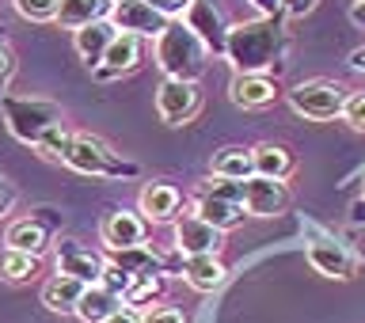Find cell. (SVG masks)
<instances>
[{
    "instance_id": "cell-12",
    "label": "cell",
    "mask_w": 365,
    "mask_h": 323,
    "mask_svg": "<svg viewBox=\"0 0 365 323\" xmlns=\"http://www.w3.org/2000/svg\"><path fill=\"white\" fill-rule=\"evenodd\" d=\"M99 240L107 251H125V247H141L148 240V221L141 213H130V210H114L103 217L99 225Z\"/></svg>"
},
{
    "instance_id": "cell-36",
    "label": "cell",
    "mask_w": 365,
    "mask_h": 323,
    "mask_svg": "<svg viewBox=\"0 0 365 323\" xmlns=\"http://www.w3.org/2000/svg\"><path fill=\"white\" fill-rule=\"evenodd\" d=\"M16 202H19V190H16V183H11L4 171H0V221L16 210Z\"/></svg>"
},
{
    "instance_id": "cell-28",
    "label": "cell",
    "mask_w": 365,
    "mask_h": 323,
    "mask_svg": "<svg viewBox=\"0 0 365 323\" xmlns=\"http://www.w3.org/2000/svg\"><path fill=\"white\" fill-rule=\"evenodd\" d=\"M160 293H164V278H137L130 289L122 293V304L137 308V312H148V304L160 301Z\"/></svg>"
},
{
    "instance_id": "cell-34",
    "label": "cell",
    "mask_w": 365,
    "mask_h": 323,
    "mask_svg": "<svg viewBox=\"0 0 365 323\" xmlns=\"http://www.w3.org/2000/svg\"><path fill=\"white\" fill-rule=\"evenodd\" d=\"M145 323H187V312L175 304H160V308H148Z\"/></svg>"
},
{
    "instance_id": "cell-20",
    "label": "cell",
    "mask_w": 365,
    "mask_h": 323,
    "mask_svg": "<svg viewBox=\"0 0 365 323\" xmlns=\"http://www.w3.org/2000/svg\"><path fill=\"white\" fill-rule=\"evenodd\" d=\"M107 259L114 262V267H122L125 274H133V282L137 278H164V274H168V262L160 259L148 244L125 247V251H107Z\"/></svg>"
},
{
    "instance_id": "cell-33",
    "label": "cell",
    "mask_w": 365,
    "mask_h": 323,
    "mask_svg": "<svg viewBox=\"0 0 365 323\" xmlns=\"http://www.w3.org/2000/svg\"><path fill=\"white\" fill-rule=\"evenodd\" d=\"M205 194H213V198H225V202H240L244 205V183H228V179H210V187Z\"/></svg>"
},
{
    "instance_id": "cell-7",
    "label": "cell",
    "mask_w": 365,
    "mask_h": 323,
    "mask_svg": "<svg viewBox=\"0 0 365 323\" xmlns=\"http://www.w3.org/2000/svg\"><path fill=\"white\" fill-rule=\"evenodd\" d=\"M103 262H107V259L96 255V251L84 247L73 236H61L53 244V270L65 274V278H76V282H84V285H99Z\"/></svg>"
},
{
    "instance_id": "cell-16",
    "label": "cell",
    "mask_w": 365,
    "mask_h": 323,
    "mask_svg": "<svg viewBox=\"0 0 365 323\" xmlns=\"http://www.w3.org/2000/svg\"><path fill=\"white\" fill-rule=\"evenodd\" d=\"M137 210H141L145 221L153 225H175L179 221V210H182V194L179 187H171V183L156 179V183H145L141 198H137Z\"/></svg>"
},
{
    "instance_id": "cell-14",
    "label": "cell",
    "mask_w": 365,
    "mask_h": 323,
    "mask_svg": "<svg viewBox=\"0 0 365 323\" xmlns=\"http://www.w3.org/2000/svg\"><path fill=\"white\" fill-rule=\"evenodd\" d=\"M187 27L202 39V46L210 53H221L225 57V39H228V23L221 16V8L213 4V0H194L190 11H187Z\"/></svg>"
},
{
    "instance_id": "cell-23",
    "label": "cell",
    "mask_w": 365,
    "mask_h": 323,
    "mask_svg": "<svg viewBox=\"0 0 365 323\" xmlns=\"http://www.w3.org/2000/svg\"><path fill=\"white\" fill-rule=\"evenodd\" d=\"M210 175H213V179H228V183L251 179V175H255L251 148H244V145H225L221 153H213V160H210Z\"/></svg>"
},
{
    "instance_id": "cell-4",
    "label": "cell",
    "mask_w": 365,
    "mask_h": 323,
    "mask_svg": "<svg viewBox=\"0 0 365 323\" xmlns=\"http://www.w3.org/2000/svg\"><path fill=\"white\" fill-rule=\"evenodd\" d=\"M61 164L80 171V175H96V179H137L141 175V168L133 164V160L118 156L107 141H99V137L91 133H73L61 153Z\"/></svg>"
},
{
    "instance_id": "cell-25",
    "label": "cell",
    "mask_w": 365,
    "mask_h": 323,
    "mask_svg": "<svg viewBox=\"0 0 365 323\" xmlns=\"http://www.w3.org/2000/svg\"><path fill=\"white\" fill-rule=\"evenodd\" d=\"M251 164H255V175H267V179H289L297 160L285 145H274V141H262L251 148Z\"/></svg>"
},
{
    "instance_id": "cell-3",
    "label": "cell",
    "mask_w": 365,
    "mask_h": 323,
    "mask_svg": "<svg viewBox=\"0 0 365 323\" xmlns=\"http://www.w3.org/2000/svg\"><path fill=\"white\" fill-rule=\"evenodd\" d=\"M156 65L164 80H198L210 68V50L202 46V39L194 34L182 19L168 23V31L156 39Z\"/></svg>"
},
{
    "instance_id": "cell-35",
    "label": "cell",
    "mask_w": 365,
    "mask_h": 323,
    "mask_svg": "<svg viewBox=\"0 0 365 323\" xmlns=\"http://www.w3.org/2000/svg\"><path fill=\"white\" fill-rule=\"evenodd\" d=\"M148 4H153V8H156L164 19H171V23H175V19H182V16L190 11V4H194V0H148Z\"/></svg>"
},
{
    "instance_id": "cell-31",
    "label": "cell",
    "mask_w": 365,
    "mask_h": 323,
    "mask_svg": "<svg viewBox=\"0 0 365 323\" xmlns=\"http://www.w3.org/2000/svg\"><path fill=\"white\" fill-rule=\"evenodd\" d=\"M342 122H346L350 130L365 133V91H350V96H346V107H342Z\"/></svg>"
},
{
    "instance_id": "cell-40",
    "label": "cell",
    "mask_w": 365,
    "mask_h": 323,
    "mask_svg": "<svg viewBox=\"0 0 365 323\" xmlns=\"http://www.w3.org/2000/svg\"><path fill=\"white\" fill-rule=\"evenodd\" d=\"M350 23L365 31V0H354V4H350Z\"/></svg>"
},
{
    "instance_id": "cell-21",
    "label": "cell",
    "mask_w": 365,
    "mask_h": 323,
    "mask_svg": "<svg viewBox=\"0 0 365 323\" xmlns=\"http://www.w3.org/2000/svg\"><path fill=\"white\" fill-rule=\"evenodd\" d=\"M114 0H57V23L65 31H80L88 23L110 19Z\"/></svg>"
},
{
    "instance_id": "cell-37",
    "label": "cell",
    "mask_w": 365,
    "mask_h": 323,
    "mask_svg": "<svg viewBox=\"0 0 365 323\" xmlns=\"http://www.w3.org/2000/svg\"><path fill=\"white\" fill-rule=\"evenodd\" d=\"M316 8V0H282V16L285 19H304Z\"/></svg>"
},
{
    "instance_id": "cell-2",
    "label": "cell",
    "mask_w": 365,
    "mask_h": 323,
    "mask_svg": "<svg viewBox=\"0 0 365 323\" xmlns=\"http://www.w3.org/2000/svg\"><path fill=\"white\" fill-rule=\"evenodd\" d=\"M0 111H4L8 133L23 145H34L42 156L61 160L68 133L65 130V111L61 103L53 99H31V96H4L0 99Z\"/></svg>"
},
{
    "instance_id": "cell-10",
    "label": "cell",
    "mask_w": 365,
    "mask_h": 323,
    "mask_svg": "<svg viewBox=\"0 0 365 323\" xmlns=\"http://www.w3.org/2000/svg\"><path fill=\"white\" fill-rule=\"evenodd\" d=\"M308 262L324 274V278H339V282H350L354 274L361 270V259L354 255L346 244H339V240H312L308 244Z\"/></svg>"
},
{
    "instance_id": "cell-30",
    "label": "cell",
    "mask_w": 365,
    "mask_h": 323,
    "mask_svg": "<svg viewBox=\"0 0 365 323\" xmlns=\"http://www.w3.org/2000/svg\"><path fill=\"white\" fill-rule=\"evenodd\" d=\"M11 76H16V50H11V42H8L4 23H0V99H4V88H8Z\"/></svg>"
},
{
    "instance_id": "cell-15",
    "label": "cell",
    "mask_w": 365,
    "mask_h": 323,
    "mask_svg": "<svg viewBox=\"0 0 365 323\" xmlns=\"http://www.w3.org/2000/svg\"><path fill=\"white\" fill-rule=\"evenodd\" d=\"M141 61H145V39L118 31V34H114V42L107 46V53H103V65L91 68V73H96V80H110V76L133 73Z\"/></svg>"
},
{
    "instance_id": "cell-27",
    "label": "cell",
    "mask_w": 365,
    "mask_h": 323,
    "mask_svg": "<svg viewBox=\"0 0 365 323\" xmlns=\"http://www.w3.org/2000/svg\"><path fill=\"white\" fill-rule=\"evenodd\" d=\"M42 270V259L27 255V251H16V247H0V282H11V285H23V282H34Z\"/></svg>"
},
{
    "instance_id": "cell-9",
    "label": "cell",
    "mask_w": 365,
    "mask_h": 323,
    "mask_svg": "<svg viewBox=\"0 0 365 323\" xmlns=\"http://www.w3.org/2000/svg\"><path fill=\"white\" fill-rule=\"evenodd\" d=\"M225 247V232L213 225H205L202 217L194 213H182L175 221V251L182 259H194V255H221Z\"/></svg>"
},
{
    "instance_id": "cell-39",
    "label": "cell",
    "mask_w": 365,
    "mask_h": 323,
    "mask_svg": "<svg viewBox=\"0 0 365 323\" xmlns=\"http://www.w3.org/2000/svg\"><path fill=\"white\" fill-rule=\"evenodd\" d=\"M259 8V16H282V0H247Z\"/></svg>"
},
{
    "instance_id": "cell-18",
    "label": "cell",
    "mask_w": 365,
    "mask_h": 323,
    "mask_svg": "<svg viewBox=\"0 0 365 323\" xmlns=\"http://www.w3.org/2000/svg\"><path fill=\"white\" fill-rule=\"evenodd\" d=\"M114 23L110 19H99V23H88V27L73 31V50L80 53V61L88 68H99L103 65V53H107V46L114 42Z\"/></svg>"
},
{
    "instance_id": "cell-24",
    "label": "cell",
    "mask_w": 365,
    "mask_h": 323,
    "mask_svg": "<svg viewBox=\"0 0 365 323\" xmlns=\"http://www.w3.org/2000/svg\"><path fill=\"white\" fill-rule=\"evenodd\" d=\"M88 285L76 282V278H65V274H53L50 282L42 285V304L50 312H61V316H76V304L84 297Z\"/></svg>"
},
{
    "instance_id": "cell-41",
    "label": "cell",
    "mask_w": 365,
    "mask_h": 323,
    "mask_svg": "<svg viewBox=\"0 0 365 323\" xmlns=\"http://www.w3.org/2000/svg\"><path fill=\"white\" fill-rule=\"evenodd\" d=\"M346 65L354 68V73H365V46H358V50H350Z\"/></svg>"
},
{
    "instance_id": "cell-26",
    "label": "cell",
    "mask_w": 365,
    "mask_h": 323,
    "mask_svg": "<svg viewBox=\"0 0 365 323\" xmlns=\"http://www.w3.org/2000/svg\"><path fill=\"white\" fill-rule=\"evenodd\" d=\"M118 308H122L118 293H110L107 285H88L84 297H80V304H76V316L84 323H107Z\"/></svg>"
},
{
    "instance_id": "cell-32",
    "label": "cell",
    "mask_w": 365,
    "mask_h": 323,
    "mask_svg": "<svg viewBox=\"0 0 365 323\" xmlns=\"http://www.w3.org/2000/svg\"><path fill=\"white\" fill-rule=\"evenodd\" d=\"M99 285H107L110 293H118V297H122V293L133 285V274H125L122 267H114V262L107 259V262H103V278H99Z\"/></svg>"
},
{
    "instance_id": "cell-1",
    "label": "cell",
    "mask_w": 365,
    "mask_h": 323,
    "mask_svg": "<svg viewBox=\"0 0 365 323\" xmlns=\"http://www.w3.org/2000/svg\"><path fill=\"white\" fill-rule=\"evenodd\" d=\"M285 46H289L285 16H259L228 27L225 61L236 68V76H270L282 68Z\"/></svg>"
},
{
    "instance_id": "cell-5",
    "label": "cell",
    "mask_w": 365,
    "mask_h": 323,
    "mask_svg": "<svg viewBox=\"0 0 365 323\" xmlns=\"http://www.w3.org/2000/svg\"><path fill=\"white\" fill-rule=\"evenodd\" d=\"M346 96L350 88L339 84V80H301V84H293L285 91V99H289V107L301 114L308 122H331V118H342V107H346Z\"/></svg>"
},
{
    "instance_id": "cell-42",
    "label": "cell",
    "mask_w": 365,
    "mask_h": 323,
    "mask_svg": "<svg viewBox=\"0 0 365 323\" xmlns=\"http://www.w3.org/2000/svg\"><path fill=\"white\" fill-rule=\"evenodd\" d=\"M350 221L354 225H365V198H358V202L350 205Z\"/></svg>"
},
{
    "instance_id": "cell-38",
    "label": "cell",
    "mask_w": 365,
    "mask_h": 323,
    "mask_svg": "<svg viewBox=\"0 0 365 323\" xmlns=\"http://www.w3.org/2000/svg\"><path fill=\"white\" fill-rule=\"evenodd\" d=\"M107 323H145V312H137V308H130V304H122L118 312H114Z\"/></svg>"
},
{
    "instance_id": "cell-29",
    "label": "cell",
    "mask_w": 365,
    "mask_h": 323,
    "mask_svg": "<svg viewBox=\"0 0 365 323\" xmlns=\"http://www.w3.org/2000/svg\"><path fill=\"white\" fill-rule=\"evenodd\" d=\"M11 4H16V11L23 19H31V23L57 19V0H11Z\"/></svg>"
},
{
    "instance_id": "cell-13",
    "label": "cell",
    "mask_w": 365,
    "mask_h": 323,
    "mask_svg": "<svg viewBox=\"0 0 365 323\" xmlns=\"http://www.w3.org/2000/svg\"><path fill=\"white\" fill-rule=\"evenodd\" d=\"M289 205V187L282 179H267V175H251L244 179V210L251 217H278Z\"/></svg>"
},
{
    "instance_id": "cell-8",
    "label": "cell",
    "mask_w": 365,
    "mask_h": 323,
    "mask_svg": "<svg viewBox=\"0 0 365 323\" xmlns=\"http://www.w3.org/2000/svg\"><path fill=\"white\" fill-rule=\"evenodd\" d=\"M110 23H114V31H122V34H137V39H160V34L168 31L171 19L160 16V11L148 4V0H114Z\"/></svg>"
},
{
    "instance_id": "cell-17",
    "label": "cell",
    "mask_w": 365,
    "mask_h": 323,
    "mask_svg": "<svg viewBox=\"0 0 365 323\" xmlns=\"http://www.w3.org/2000/svg\"><path fill=\"white\" fill-rule=\"evenodd\" d=\"M228 96H232V103L244 111H262V107H274V103H278L282 88H278V80H270V76H232Z\"/></svg>"
},
{
    "instance_id": "cell-19",
    "label": "cell",
    "mask_w": 365,
    "mask_h": 323,
    "mask_svg": "<svg viewBox=\"0 0 365 323\" xmlns=\"http://www.w3.org/2000/svg\"><path fill=\"white\" fill-rule=\"evenodd\" d=\"M194 217H202L205 225H213V228H221V232H228V228H240L244 225V217H247V210L240 202H225V198H213V194H198L194 198V210H190Z\"/></svg>"
},
{
    "instance_id": "cell-22",
    "label": "cell",
    "mask_w": 365,
    "mask_h": 323,
    "mask_svg": "<svg viewBox=\"0 0 365 323\" xmlns=\"http://www.w3.org/2000/svg\"><path fill=\"white\" fill-rule=\"evenodd\" d=\"M182 278H187L190 289L213 293V289H221V285H225L228 270H225V262L217 255H194V259H182Z\"/></svg>"
},
{
    "instance_id": "cell-6",
    "label": "cell",
    "mask_w": 365,
    "mask_h": 323,
    "mask_svg": "<svg viewBox=\"0 0 365 323\" xmlns=\"http://www.w3.org/2000/svg\"><path fill=\"white\" fill-rule=\"evenodd\" d=\"M202 111V88L194 80H164L156 91V114L168 125H187Z\"/></svg>"
},
{
    "instance_id": "cell-11",
    "label": "cell",
    "mask_w": 365,
    "mask_h": 323,
    "mask_svg": "<svg viewBox=\"0 0 365 323\" xmlns=\"http://www.w3.org/2000/svg\"><path fill=\"white\" fill-rule=\"evenodd\" d=\"M42 213H46V210L11 221L8 232H4V247H16V251H27V255L42 259L46 247L53 244V221H50V217H42Z\"/></svg>"
}]
</instances>
